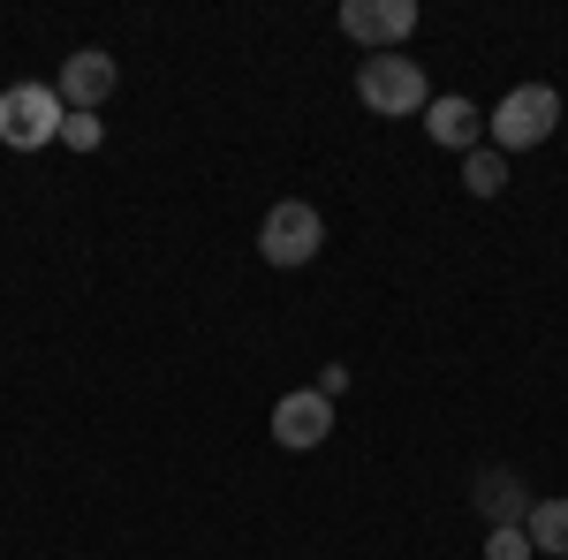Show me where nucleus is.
<instances>
[{
	"label": "nucleus",
	"mask_w": 568,
	"mask_h": 560,
	"mask_svg": "<svg viewBox=\"0 0 568 560\" xmlns=\"http://www.w3.org/2000/svg\"><path fill=\"white\" fill-rule=\"evenodd\" d=\"M485 130H493V152H538L546 136L561 130V91L554 84H516L485 114Z\"/></svg>",
	"instance_id": "f257e3e1"
},
{
	"label": "nucleus",
	"mask_w": 568,
	"mask_h": 560,
	"mask_svg": "<svg viewBox=\"0 0 568 560\" xmlns=\"http://www.w3.org/2000/svg\"><path fill=\"white\" fill-rule=\"evenodd\" d=\"M356 99L372 106V114H425L433 106V91H425V69L409 61V53H364L356 61Z\"/></svg>",
	"instance_id": "f03ea898"
},
{
	"label": "nucleus",
	"mask_w": 568,
	"mask_h": 560,
	"mask_svg": "<svg viewBox=\"0 0 568 560\" xmlns=\"http://www.w3.org/2000/svg\"><path fill=\"white\" fill-rule=\"evenodd\" d=\"M318 243H326V220H318V205H304V197L265 205V220H258V258H265V265L296 273V265L318 258Z\"/></svg>",
	"instance_id": "7ed1b4c3"
},
{
	"label": "nucleus",
	"mask_w": 568,
	"mask_h": 560,
	"mask_svg": "<svg viewBox=\"0 0 568 560\" xmlns=\"http://www.w3.org/2000/svg\"><path fill=\"white\" fill-rule=\"evenodd\" d=\"M61 122H69V106H61V91H53V84L0 91V144L39 152V144H53V136H61Z\"/></svg>",
	"instance_id": "20e7f679"
},
{
	"label": "nucleus",
	"mask_w": 568,
	"mask_h": 560,
	"mask_svg": "<svg viewBox=\"0 0 568 560\" xmlns=\"http://www.w3.org/2000/svg\"><path fill=\"white\" fill-rule=\"evenodd\" d=\"M342 31L372 53H394L417 31V0H342Z\"/></svg>",
	"instance_id": "39448f33"
},
{
	"label": "nucleus",
	"mask_w": 568,
	"mask_h": 560,
	"mask_svg": "<svg viewBox=\"0 0 568 560\" xmlns=\"http://www.w3.org/2000/svg\"><path fill=\"white\" fill-rule=\"evenodd\" d=\"M53 91H61V106H69V114H99V99L114 91V53H99V45L69 53V61H61V77H53Z\"/></svg>",
	"instance_id": "423d86ee"
},
{
	"label": "nucleus",
	"mask_w": 568,
	"mask_h": 560,
	"mask_svg": "<svg viewBox=\"0 0 568 560\" xmlns=\"http://www.w3.org/2000/svg\"><path fill=\"white\" fill-rule=\"evenodd\" d=\"M326 431H334V401H326L318 387L281 394V401H273V439H281V447H296V455H304V447H318Z\"/></svg>",
	"instance_id": "0eeeda50"
},
{
	"label": "nucleus",
	"mask_w": 568,
	"mask_h": 560,
	"mask_svg": "<svg viewBox=\"0 0 568 560\" xmlns=\"http://www.w3.org/2000/svg\"><path fill=\"white\" fill-rule=\"evenodd\" d=\"M425 136H433L439 152H463V160H470V152H478V136H485V114L470 106V99H455V91H447V99L425 106Z\"/></svg>",
	"instance_id": "6e6552de"
},
{
	"label": "nucleus",
	"mask_w": 568,
	"mask_h": 560,
	"mask_svg": "<svg viewBox=\"0 0 568 560\" xmlns=\"http://www.w3.org/2000/svg\"><path fill=\"white\" fill-rule=\"evenodd\" d=\"M478 516L493 522V530H524V516H530L524 477H516V470H485L478 477Z\"/></svg>",
	"instance_id": "1a4fd4ad"
},
{
	"label": "nucleus",
	"mask_w": 568,
	"mask_h": 560,
	"mask_svg": "<svg viewBox=\"0 0 568 560\" xmlns=\"http://www.w3.org/2000/svg\"><path fill=\"white\" fill-rule=\"evenodd\" d=\"M524 538H530V553H561L568 560V500H530Z\"/></svg>",
	"instance_id": "9d476101"
},
{
	"label": "nucleus",
	"mask_w": 568,
	"mask_h": 560,
	"mask_svg": "<svg viewBox=\"0 0 568 560\" xmlns=\"http://www.w3.org/2000/svg\"><path fill=\"white\" fill-rule=\"evenodd\" d=\"M463 190H470V197H500V190H508V152L478 144V152L463 160Z\"/></svg>",
	"instance_id": "9b49d317"
},
{
	"label": "nucleus",
	"mask_w": 568,
	"mask_h": 560,
	"mask_svg": "<svg viewBox=\"0 0 568 560\" xmlns=\"http://www.w3.org/2000/svg\"><path fill=\"white\" fill-rule=\"evenodd\" d=\"M485 560H530V538L524 530H493L485 538Z\"/></svg>",
	"instance_id": "f8f14e48"
},
{
	"label": "nucleus",
	"mask_w": 568,
	"mask_h": 560,
	"mask_svg": "<svg viewBox=\"0 0 568 560\" xmlns=\"http://www.w3.org/2000/svg\"><path fill=\"white\" fill-rule=\"evenodd\" d=\"M61 144L91 152V144H99V114H69V122H61Z\"/></svg>",
	"instance_id": "ddd939ff"
}]
</instances>
